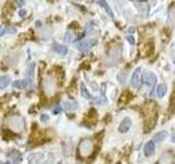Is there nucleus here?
I'll return each mask as SVG.
<instances>
[{
    "mask_svg": "<svg viewBox=\"0 0 175 164\" xmlns=\"http://www.w3.org/2000/svg\"><path fill=\"white\" fill-rule=\"evenodd\" d=\"M144 110V131L148 132L152 129L153 127L155 126L157 123V109H155V104L149 103L147 105H144L143 107Z\"/></svg>",
    "mask_w": 175,
    "mask_h": 164,
    "instance_id": "nucleus-1",
    "label": "nucleus"
},
{
    "mask_svg": "<svg viewBox=\"0 0 175 164\" xmlns=\"http://www.w3.org/2000/svg\"><path fill=\"white\" fill-rule=\"evenodd\" d=\"M121 52L123 48L120 45H116L114 47L109 49L107 58H106V65L107 66H115L121 58Z\"/></svg>",
    "mask_w": 175,
    "mask_h": 164,
    "instance_id": "nucleus-2",
    "label": "nucleus"
},
{
    "mask_svg": "<svg viewBox=\"0 0 175 164\" xmlns=\"http://www.w3.org/2000/svg\"><path fill=\"white\" fill-rule=\"evenodd\" d=\"M93 142L91 139H83L80 143H79V147H78V152L79 155L83 159L89 158L93 152Z\"/></svg>",
    "mask_w": 175,
    "mask_h": 164,
    "instance_id": "nucleus-3",
    "label": "nucleus"
},
{
    "mask_svg": "<svg viewBox=\"0 0 175 164\" xmlns=\"http://www.w3.org/2000/svg\"><path fill=\"white\" fill-rule=\"evenodd\" d=\"M9 128L13 132H22L24 130V120L20 116H12L9 119Z\"/></svg>",
    "mask_w": 175,
    "mask_h": 164,
    "instance_id": "nucleus-4",
    "label": "nucleus"
},
{
    "mask_svg": "<svg viewBox=\"0 0 175 164\" xmlns=\"http://www.w3.org/2000/svg\"><path fill=\"white\" fill-rule=\"evenodd\" d=\"M56 90V81H55V78L48 76L45 80H44V91L46 95H53Z\"/></svg>",
    "mask_w": 175,
    "mask_h": 164,
    "instance_id": "nucleus-5",
    "label": "nucleus"
},
{
    "mask_svg": "<svg viewBox=\"0 0 175 164\" xmlns=\"http://www.w3.org/2000/svg\"><path fill=\"white\" fill-rule=\"evenodd\" d=\"M98 44V41L95 38H90V39H85L78 45V48L81 50L82 53H87L90 49L92 48L93 46H95Z\"/></svg>",
    "mask_w": 175,
    "mask_h": 164,
    "instance_id": "nucleus-6",
    "label": "nucleus"
},
{
    "mask_svg": "<svg viewBox=\"0 0 175 164\" xmlns=\"http://www.w3.org/2000/svg\"><path fill=\"white\" fill-rule=\"evenodd\" d=\"M142 81L153 89L157 83V77L154 76V73H152V72L147 71V72H143V75H142Z\"/></svg>",
    "mask_w": 175,
    "mask_h": 164,
    "instance_id": "nucleus-7",
    "label": "nucleus"
},
{
    "mask_svg": "<svg viewBox=\"0 0 175 164\" xmlns=\"http://www.w3.org/2000/svg\"><path fill=\"white\" fill-rule=\"evenodd\" d=\"M140 71H141V68L138 67L136 70L134 71V73H132L130 81V84L132 87H138L139 84H140Z\"/></svg>",
    "mask_w": 175,
    "mask_h": 164,
    "instance_id": "nucleus-8",
    "label": "nucleus"
},
{
    "mask_svg": "<svg viewBox=\"0 0 175 164\" xmlns=\"http://www.w3.org/2000/svg\"><path fill=\"white\" fill-rule=\"evenodd\" d=\"M130 127H131V119L128 118V117H126V118H124L120 121L119 127H118V131H119L120 134H125V132H127L130 129Z\"/></svg>",
    "mask_w": 175,
    "mask_h": 164,
    "instance_id": "nucleus-9",
    "label": "nucleus"
},
{
    "mask_svg": "<svg viewBox=\"0 0 175 164\" xmlns=\"http://www.w3.org/2000/svg\"><path fill=\"white\" fill-rule=\"evenodd\" d=\"M33 81L28 80V79H24V80H18L12 83V87H16V89H26V87H31L32 85Z\"/></svg>",
    "mask_w": 175,
    "mask_h": 164,
    "instance_id": "nucleus-10",
    "label": "nucleus"
},
{
    "mask_svg": "<svg viewBox=\"0 0 175 164\" xmlns=\"http://www.w3.org/2000/svg\"><path fill=\"white\" fill-rule=\"evenodd\" d=\"M155 151V146H154V142L149 141L146 143V146L143 148V153L146 157H151L153 153Z\"/></svg>",
    "mask_w": 175,
    "mask_h": 164,
    "instance_id": "nucleus-11",
    "label": "nucleus"
},
{
    "mask_svg": "<svg viewBox=\"0 0 175 164\" xmlns=\"http://www.w3.org/2000/svg\"><path fill=\"white\" fill-rule=\"evenodd\" d=\"M52 48H53V50H54L55 53H57V54H59V55H66L67 53H68V48H67V46H64V45L58 44V43L53 44Z\"/></svg>",
    "mask_w": 175,
    "mask_h": 164,
    "instance_id": "nucleus-12",
    "label": "nucleus"
},
{
    "mask_svg": "<svg viewBox=\"0 0 175 164\" xmlns=\"http://www.w3.org/2000/svg\"><path fill=\"white\" fill-rule=\"evenodd\" d=\"M174 160V155L172 152H165L158 161V163H172Z\"/></svg>",
    "mask_w": 175,
    "mask_h": 164,
    "instance_id": "nucleus-13",
    "label": "nucleus"
},
{
    "mask_svg": "<svg viewBox=\"0 0 175 164\" xmlns=\"http://www.w3.org/2000/svg\"><path fill=\"white\" fill-rule=\"evenodd\" d=\"M96 118H98V113H96V110L94 108H91L87 115V121H89L90 124H93V123L96 121Z\"/></svg>",
    "mask_w": 175,
    "mask_h": 164,
    "instance_id": "nucleus-14",
    "label": "nucleus"
},
{
    "mask_svg": "<svg viewBox=\"0 0 175 164\" xmlns=\"http://www.w3.org/2000/svg\"><path fill=\"white\" fill-rule=\"evenodd\" d=\"M44 155L42 153H33L31 154L28 159H27V162L28 163H36V162H39L41 160H43Z\"/></svg>",
    "mask_w": 175,
    "mask_h": 164,
    "instance_id": "nucleus-15",
    "label": "nucleus"
},
{
    "mask_svg": "<svg viewBox=\"0 0 175 164\" xmlns=\"http://www.w3.org/2000/svg\"><path fill=\"white\" fill-rule=\"evenodd\" d=\"M168 23H169L170 26H175V7L170 9L169 16H168Z\"/></svg>",
    "mask_w": 175,
    "mask_h": 164,
    "instance_id": "nucleus-16",
    "label": "nucleus"
},
{
    "mask_svg": "<svg viewBox=\"0 0 175 164\" xmlns=\"http://www.w3.org/2000/svg\"><path fill=\"white\" fill-rule=\"evenodd\" d=\"M168 137V132L166 131H159L157 132L152 138V141L153 142H161L163 141L164 139Z\"/></svg>",
    "mask_w": 175,
    "mask_h": 164,
    "instance_id": "nucleus-17",
    "label": "nucleus"
},
{
    "mask_svg": "<svg viewBox=\"0 0 175 164\" xmlns=\"http://www.w3.org/2000/svg\"><path fill=\"white\" fill-rule=\"evenodd\" d=\"M98 3L101 5L102 8H104V9H105L106 13H107L111 18H114V13H113V11H112V9L109 8V5H107V2H106L105 0H98Z\"/></svg>",
    "mask_w": 175,
    "mask_h": 164,
    "instance_id": "nucleus-18",
    "label": "nucleus"
},
{
    "mask_svg": "<svg viewBox=\"0 0 175 164\" xmlns=\"http://www.w3.org/2000/svg\"><path fill=\"white\" fill-rule=\"evenodd\" d=\"M78 107V103L76 102H62V108L67 110V112H70V110H75Z\"/></svg>",
    "mask_w": 175,
    "mask_h": 164,
    "instance_id": "nucleus-19",
    "label": "nucleus"
},
{
    "mask_svg": "<svg viewBox=\"0 0 175 164\" xmlns=\"http://www.w3.org/2000/svg\"><path fill=\"white\" fill-rule=\"evenodd\" d=\"M8 158L11 159V160H13V162H21L22 161V157L20 155V153L16 151V150H13V151H11V152L8 153Z\"/></svg>",
    "mask_w": 175,
    "mask_h": 164,
    "instance_id": "nucleus-20",
    "label": "nucleus"
},
{
    "mask_svg": "<svg viewBox=\"0 0 175 164\" xmlns=\"http://www.w3.org/2000/svg\"><path fill=\"white\" fill-rule=\"evenodd\" d=\"M131 98H132V95H131L130 92H128V91H125V92L123 93L121 95H120L119 98V103L120 104H126L128 103L129 101L131 100Z\"/></svg>",
    "mask_w": 175,
    "mask_h": 164,
    "instance_id": "nucleus-21",
    "label": "nucleus"
},
{
    "mask_svg": "<svg viewBox=\"0 0 175 164\" xmlns=\"http://www.w3.org/2000/svg\"><path fill=\"white\" fill-rule=\"evenodd\" d=\"M34 71H35V64L32 62L27 67L26 70V78L28 80H31V81H33V79H34Z\"/></svg>",
    "mask_w": 175,
    "mask_h": 164,
    "instance_id": "nucleus-22",
    "label": "nucleus"
},
{
    "mask_svg": "<svg viewBox=\"0 0 175 164\" xmlns=\"http://www.w3.org/2000/svg\"><path fill=\"white\" fill-rule=\"evenodd\" d=\"M11 78L9 76H2L0 77V89H5L10 84Z\"/></svg>",
    "mask_w": 175,
    "mask_h": 164,
    "instance_id": "nucleus-23",
    "label": "nucleus"
},
{
    "mask_svg": "<svg viewBox=\"0 0 175 164\" xmlns=\"http://www.w3.org/2000/svg\"><path fill=\"white\" fill-rule=\"evenodd\" d=\"M153 50H154V45L153 43H148L144 45V48H143V54L144 56H150V55L153 53Z\"/></svg>",
    "mask_w": 175,
    "mask_h": 164,
    "instance_id": "nucleus-24",
    "label": "nucleus"
},
{
    "mask_svg": "<svg viewBox=\"0 0 175 164\" xmlns=\"http://www.w3.org/2000/svg\"><path fill=\"white\" fill-rule=\"evenodd\" d=\"M166 85L165 84H160L157 89V95H158L159 98H163L164 95L166 94Z\"/></svg>",
    "mask_w": 175,
    "mask_h": 164,
    "instance_id": "nucleus-25",
    "label": "nucleus"
},
{
    "mask_svg": "<svg viewBox=\"0 0 175 164\" xmlns=\"http://www.w3.org/2000/svg\"><path fill=\"white\" fill-rule=\"evenodd\" d=\"M81 95L83 96L84 98H88V100H92V96H91V94L88 92L87 87H85V85L83 84V83H81Z\"/></svg>",
    "mask_w": 175,
    "mask_h": 164,
    "instance_id": "nucleus-26",
    "label": "nucleus"
},
{
    "mask_svg": "<svg viewBox=\"0 0 175 164\" xmlns=\"http://www.w3.org/2000/svg\"><path fill=\"white\" fill-rule=\"evenodd\" d=\"M12 10H13V7L11 5V3H7V5H5V9H3V14L9 16V14L12 13Z\"/></svg>",
    "mask_w": 175,
    "mask_h": 164,
    "instance_id": "nucleus-27",
    "label": "nucleus"
},
{
    "mask_svg": "<svg viewBox=\"0 0 175 164\" xmlns=\"http://www.w3.org/2000/svg\"><path fill=\"white\" fill-rule=\"evenodd\" d=\"M65 41L66 42H68V43L73 42V41H75V35H73V34H71V33H69V32H67L65 34Z\"/></svg>",
    "mask_w": 175,
    "mask_h": 164,
    "instance_id": "nucleus-28",
    "label": "nucleus"
},
{
    "mask_svg": "<svg viewBox=\"0 0 175 164\" xmlns=\"http://www.w3.org/2000/svg\"><path fill=\"white\" fill-rule=\"evenodd\" d=\"M93 24H94L93 22H91V23H88L87 26H85V33H84V34H89V33L92 32L93 30H94V28H93Z\"/></svg>",
    "mask_w": 175,
    "mask_h": 164,
    "instance_id": "nucleus-29",
    "label": "nucleus"
},
{
    "mask_svg": "<svg viewBox=\"0 0 175 164\" xmlns=\"http://www.w3.org/2000/svg\"><path fill=\"white\" fill-rule=\"evenodd\" d=\"M125 76H126L125 70H123L119 75H118V80L120 81V83H121V84H124V83H125Z\"/></svg>",
    "mask_w": 175,
    "mask_h": 164,
    "instance_id": "nucleus-30",
    "label": "nucleus"
},
{
    "mask_svg": "<svg viewBox=\"0 0 175 164\" xmlns=\"http://www.w3.org/2000/svg\"><path fill=\"white\" fill-rule=\"evenodd\" d=\"M41 120H42V121H43V123H46V121H48V120H49L48 115H46V114L41 115Z\"/></svg>",
    "mask_w": 175,
    "mask_h": 164,
    "instance_id": "nucleus-31",
    "label": "nucleus"
},
{
    "mask_svg": "<svg viewBox=\"0 0 175 164\" xmlns=\"http://www.w3.org/2000/svg\"><path fill=\"white\" fill-rule=\"evenodd\" d=\"M126 38H127V41H128V43L129 44H131V45H134V44H135V38L132 37L131 35H128Z\"/></svg>",
    "mask_w": 175,
    "mask_h": 164,
    "instance_id": "nucleus-32",
    "label": "nucleus"
},
{
    "mask_svg": "<svg viewBox=\"0 0 175 164\" xmlns=\"http://www.w3.org/2000/svg\"><path fill=\"white\" fill-rule=\"evenodd\" d=\"M16 32V27H9V28H7V33H9V34H14Z\"/></svg>",
    "mask_w": 175,
    "mask_h": 164,
    "instance_id": "nucleus-33",
    "label": "nucleus"
},
{
    "mask_svg": "<svg viewBox=\"0 0 175 164\" xmlns=\"http://www.w3.org/2000/svg\"><path fill=\"white\" fill-rule=\"evenodd\" d=\"M71 27H75V30H78V28H79V24H78L77 22H72L70 25H69V28H71Z\"/></svg>",
    "mask_w": 175,
    "mask_h": 164,
    "instance_id": "nucleus-34",
    "label": "nucleus"
},
{
    "mask_svg": "<svg viewBox=\"0 0 175 164\" xmlns=\"http://www.w3.org/2000/svg\"><path fill=\"white\" fill-rule=\"evenodd\" d=\"M16 5H19V7H23V5H25V1L24 0H16Z\"/></svg>",
    "mask_w": 175,
    "mask_h": 164,
    "instance_id": "nucleus-35",
    "label": "nucleus"
},
{
    "mask_svg": "<svg viewBox=\"0 0 175 164\" xmlns=\"http://www.w3.org/2000/svg\"><path fill=\"white\" fill-rule=\"evenodd\" d=\"M7 33V28L3 26H0V36H2L3 34H5Z\"/></svg>",
    "mask_w": 175,
    "mask_h": 164,
    "instance_id": "nucleus-36",
    "label": "nucleus"
},
{
    "mask_svg": "<svg viewBox=\"0 0 175 164\" xmlns=\"http://www.w3.org/2000/svg\"><path fill=\"white\" fill-rule=\"evenodd\" d=\"M19 16H21V18H24V16H26V11H25V10H20V12H19Z\"/></svg>",
    "mask_w": 175,
    "mask_h": 164,
    "instance_id": "nucleus-37",
    "label": "nucleus"
},
{
    "mask_svg": "<svg viewBox=\"0 0 175 164\" xmlns=\"http://www.w3.org/2000/svg\"><path fill=\"white\" fill-rule=\"evenodd\" d=\"M61 112V107L60 106H56V108L54 109V114H58Z\"/></svg>",
    "mask_w": 175,
    "mask_h": 164,
    "instance_id": "nucleus-38",
    "label": "nucleus"
},
{
    "mask_svg": "<svg viewBox=\"0 0 175 164\" xmlns=\"http://www.w3.org/2000/svg\"><path fill=\"white\" fill-rule=\"evenodd\" d=\"M172 141L175 142V136H174V137H172Z\"/></svg>",
    "mask_w": 175,
    "mask_h": 164,
    "instance_id": "nucleus-39",
    "label": "nucleus"
},
{
    "mask_svg": "<svg viewBox=\"0 0 175 164\" xmlns=\"http://www.w3.org/2000/svg\"><path fill=\"white\" fill-rule=\"evenodd\" d=\"M49 2H53V1H55V0H48Z\"/></svg>",
    "mask_w": 175,
    "mask_h": 164,
    "instance_id": "nucleus-40",
    "label": "nucleus"
},
{
    "mask_svg": "<svg viewBox=\"0 0 175 164\" xmlns=\"http://www.w3.org/2000/svg\"><path fill=\"white\" fill-rule=\"evenodd\" d=\"M174 64H175V59H174Z\"/></svg>",
    "mask_w": 175,
    "mask_h": 164,
    "instance_id": "nucleus-41",
    "label": "nucleus"
}]
</instances>
